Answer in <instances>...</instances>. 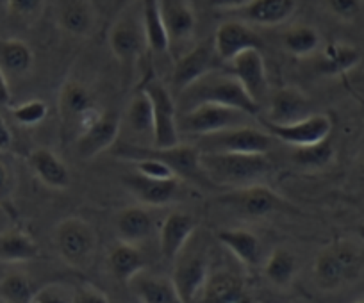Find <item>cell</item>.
<instances>
[{"label": "cell", "mask_w": 364, "mask_h": 303, "mask_svg": "<svg viewBox=\"0 0 364 303\" xmlns=\"http://www.w3.org/2000/svg\"><path fill=\"white\" fill-rule=\"evenodd\" d=\"M204 175L220 186L245 187L259 184L269 172L268 154H232V152H200Z\"/></svg>", "instance_id": "cell-1"}, {"label": "cell", "mask_w": 364, "mask_h": 303, "mask_svg": "<svg viewBox=\"0 0 364 303\" xmlns=\"http://www.w3.org/2000/svg\"><path fill=\"white\" fill-rule=\"evenodd\" d=\"M181 102L184 104V111L198 104H218L243 111L248 116H257L261 107L250 99L232 73H220V70L209 73L190 86L186 92H182Z\"/></svg>", "instance_id": "cell-2"}, {"label": "cell", "mask_w": 364, "mask_h": 303, "mask_svg": "<svg viewBox=\"0 0 364 303\" xmlns=\"http://www.w3.org/2000/svg\"><path fill=\"white\" fill-rule=\"evenodd\" d=\"M363 268V255L352 243L325 246L314 259L313 277L321 291H338L355 280Z\"/></svg>", "instance_id": "cell-3"}, {"label": "cell", "mask_w": 364, "mask_h": 303, "mask_svg": "<svg viewBox=\"0 0 364 303\" xmlns=\"http://www.w3.org/2000/svg\"><path fill=\"white\" fill-rule=\"evenodd\" d=\"M54 245L59 257L72 268H87L99 245L95 228L82 218L61 219L54 231Z\"/></svg>", "instance_id": "cell-4"}, {"label": "cell", "mask_w": 364, "mask_h": 303, "mask_svg": "<svg viewBox=\"0 0 364 303\" xmlns=\"http://www.w3.org/2000/svg\"><path fill=\"white\" fill-rule=\"evenodd\" d=\"M113 155L124 161H131L136 158H154L166 162L178 179H190L195 182H200L202 179H208L202 172L200 166V152L195 145H178L170 148H157V146H138V145H124L122 148L113 150Z\"/></svg>", "instance_id": "cell-5"}, {"label": "cell", "mask_w": 364, "mask_h": 303, "mask_svg": "<svg viewBox=\"0 0 364 303\" xmlns=\"http://www.w3.org/2000/svg\"><path fill=\"white\" fill-rule=\"evenodd\" d=\"M58 113L65 132H70L77 138L86 127H90L102 109L97 107L95 97L90 89L79 81L68 79L61 86L58 95Z\"/></svg>", "instance_id": "cell-6"}, {"label": "cell", "mask_w": 364, "mask_h": 303, "mask_svg": "<svg viewBox=\"0 0 364 303\" xmlns=\"http://www.w3.org/2000/svg\"><path fill=\"white\" fill-rule=\"evenodd\" d=\"M198 152H232V154H268L273 138L266 131L240 125L197 138Z\"/></svg>", "instance_id": "cell-7"}, {"label": "cell", "mask_w": 364, "mask_h": 303, "mask_svg": "<svg viewBox=\"0 0 364 303\" xmlns=\"http://www.w3.org/2000/svg\"><path fill=\"white\" fill-rule=\"evenodd\" d=\"M150 97L154 109V146L157 148H170L181 143V132H178L177 121V106L171 92L164 82L150 75L145 79L141 86Z\"/></svg>", "instance_id": "cell-8"}, {"label": "cell", "mask_w": 364, "mask_h": 303, "mask_svg": "<svg viewBox=\"0 0 364 303\" xmlns=\"http://www.w3.org/2000/svg\"><path fill=\"white\" fill-rule=\"evenodd\" d=\"M248 116L247 113L234 107L218 106V104H198L184 111L178 121V132L188 136H208L213 132L225 131V128L240 127L245 125Z\"/></svg>", "instance_id": "cell-9"}, {"label": "cell", "mask_w": 364, "mask_h": 303, "mask_svg": "<svg viewBox=\"0 0 364 303\" xmlns=\"http://www.w3.org/2000/svg\"><path fill=\"white\" fill-rule=\"evenodd\" d=\"M222 204L234 209L247 218L262 219L289 209V204L279 193L266 187L262 184H252V186L236 187L234 191L220 198Z\"/></svg>", "instance_id": "cell-10"}, {"label": "cell", "mask_w": 364, "mask_h": 303, "mask_svg": "<svg viewBox=\"0 0 364 303\" xmlns=\"http://www.w3.org/2000/svg\"><path fill=\"white\" fill-rule=\"evenodd\" d=\"M222 59L218 57L213 41H202L177 59L171 73V88L181 95L190 86L209 73L216 72Z\"/></svg>", "instance_id": "cell-11"}, {"label": "cell", "mask_w": 364, "mask_h": 303, "mask_svg": "<svg viewBox=\"0 0 364 303\" xmlns=\"http://www.w3.org/2000/svg\"><path fill=\"white\" fill-rule=\"evenodd\" d=\"M262 123L272 138L281 139L282 143L295 146V148L325 141L331 138L332 132V120L327 114L321 113H313L302 120L291 121V123L279 125L268 123V121H262Z\"/></svg>", "instance_id": "cell-12"}, {"label": "cell", "mask_w": 364, "mask_h": 303, "mask_svg": "<svg viewBox=\"0 0 364 303\" xmlns=\"http://www.w3.org/2000/svg\"><path fill=\"white\" fill-rule=\"evenodd\" d=\"M109 48L114 57L125 66H132L143 55L146 47L141 18L124 13L114 20L109 31Z\"/></svg>", "instance_id": "cell-13"}, {"label": "cell", "mask_w": 364, "mask_h": 303, "mask_svg": "<svg viewBox=\"0 0 364 303\" xmlns=\"http://www.w3.org/2000/svg\"><path fill=\"white\" fill-rule=\"evenodd\" d=\"M120 134V116L114 111H102L90 127L75 138L77 154L82 159H93L107 152L117 143Z\"/></svg>", "instance_id": "cell-14"}, {"label": "cell", "mask_w": 364, "mask_h": 303, "mask_svg": "<svg viewBox=\"0 0 364 303\" xmlns=\"http://www.w3.org/2000/svg\"><path fill=\"white\" fill-rule=\"evenodd\" d=\"M213 45L222 59V62H230L243 52L252 50V48H262V40L254 27L248 23L241 22V20H227L222 22L216 29L215 38H213Z\"/></svg>", "instance_id": "cell-15"}, {"label": "cell", "mask_w": 364, "mask_h": 303, "mask_svg": "<svg viewBox=\"0 0 364 303\" xmlns=\"http://www.w3.org/2000/svg\"><path fill=\"white\" fill-rule=\"evenodd\" d=\"M209 275H211L209 273V264L204 255H200V253L182 252L175 259L171 282H173L175 289L181 294L182 302L197 303Z\"/></svg>", "instance_id": "cell-16"}, {"label": "cell", "mask_w": 364, "mask_h": 303, "mask_svg": "<svg viewBox=\"0 0 364 303\" xmlns=\"http://www.w3.org/2000/svg\"><path fill=\"white\" fill-rule=\"evenodd\" d=\"M129 193L145 207H164L175 200L181 187V179H150L138 172L124 175L122 179Z\"/></svg>", "instance_id": "cell-17"}, {"label": "cell", "mask_w": 364, "mask_h": 303, "mask_svg": "<svg viewBox=\"0 0 364 303\" xmlns=\"http://www.w3.org/2000/svg\"><path fill=\"white\" fill-rule=\"evenodd\" d=\"M229 65L232 66V75L241 82L245 92L261 106L268 97V73L262 52L259 48H252L237 55Z\"/></svg>", "instance_id": "cell-18"}, {"label": "cell", "mask_w": 364, "mask_h": 303, "mask_svg": "<svg viewBox=\"0 0 364 303\" xmlns=\"http://www.w3.org/2000/svg\"><path fill=\"white\" fill-rule=\"evenodd\" d=\"M296 8L299 0H248L234 15L248 26L277 27L291 20Z\"/></svg>", "instance_id": "cell-19"}, {"label": "cell", "mask_w": 364, "mask_h": 303, "mask_svg": "<svg viewBox=\"0 0 364 303\" xmlns=\"http://www.w3.org/2000/svg\"><path fill=\"white\" fill-rule=\"evenodd\" d=\"M197 231V221L184 211H173L164 218L159 231L161 255L166 260H175L186 250L191 236Z\"/></svg>", "instance_id": "cell-20"}, {"label": "cell", "mask_w": 364, "mask_h": 303, "mask_svg": "<svg viewBox=\"0 0 364 303\" xmlns=\"http://www.w3.org/2000/svg\"><path fill=\"white\" fill-rule=\"evenodd\" d=\"M313 114L311 111V100L306 93L293 86L279 88L273 92L268 100V111H266V120L268 123H291L302 118Z\"/></svg>", "instance_id": "cell-21"}, {"label": "cell", "mask_w": 364, "mask_h": 303, "mask_svg": "<svg viewBox=\"0 0 364 303\" xmlns=\"http://www.w3.org/2000/svg\"><path fill=\"white\" fill-rule=\"evenodd\" d=\"M198 303H254V296L247 284L230 271H216L209 275Z\"/></svg>", "instance_id": "cell-22"}, {"label": "cell", "mask_w": 364, "mask_h": 303, "mask_svg": "<svg viewBox=\"0 0 364 303\" xmlns=\"http://www.w3.org/2000/svg\"><path fill=\"white\" fill-rule=\"evenodd\" d=\"M27 165H29L34 177L50 189L63 191L72 182L68 166L50 148L41 146V148L31 150L29 155H27Z\"/></svg>", "instance_id": "cell-23"}, {"label": "cell", "mask_w": 364, "mask_h": 303, "mask_svg": "<svg viewBox=\"0 0 364 303\" xmlns=\"http://www.w3.org/2000/svg\"><path fill=\"white\" fill-rule=\"evenodd\" d=\"M58 23L70 36L87 38L95 31L97 11L91 0H61Z\"/></svg>", "instance_id": "cell-24"}, {"label": "cell", "mask_w": 364, "mask_h": 303, "mask_svg": "<svg viewBox=\"0 0 364 303\" xmlns=\"http://www.w3.org/2000/svg\"><path fill=\"white\" fill-rule=\"evenodd\" d=\"M170 43H181L193 38L197 29V15L190 0H159Z\"/></svg>", "instance_id": "cell-25"}, {"label": "cell", "mask_w": 364, "mask_h": 303, "mask_svg": "<svg viewBox=\"0 0 364 303\" xmlns=\"http://www.w3.org/2000/svg\"><path fill=\"white\" fill-rule=\"evenodd\" d=\"M114 225L120 241L136 246L146 241L154 232V218L145 205H132L120 211Z\"/></svg>", "instance_id": "cell-26"}, {"label": "cell", "mask_w": 364, "mask_h": 303, "mask_svg": "<svg viewBox=\"0 0 364 303\" xmlns=\"http://www.w3.org/2000/svg\"><path fill=\"white\" fill-rule=\"evenodd\" d=\"M220 245L225 246L243 266L255 268L261 263V241L247 228H222L216 232Z\"/></svg>", "instance_id": "cell-27"}, {"label": "cell", "mask_w": 364, "mask_h": 303, "mask_svg": "<svg viewBox=\"0 0 364 303\" xmlns=\"http://www.w3.org/2000/svg\"><path fill=\"white\" fill-rule=\"evenodd\" d=\"M34 68V52L18 38H0V70L8 79H22Z\"/></svg>", "instance_id": "cell-28"}, {"label": "cell", "mask_w": 364, "mask_h": 303, "mask_svg": "<svg viewBox=\"0 0 364 303\" xmlns=\"http://www.w3.org/2000/svg\"><path fill=\"white\" fill-rule=\"evenodd\" d=\"M363 59L359 48L343 41H332L320 48V62L318 68L328 77H341L352 72Z\"/></svg>", "instance_id": "cell-29"}, {"label": "cell", "mask_w": 364, "mask_h": 303, "mask_svg": "<svg viewBox=\"0 0 364 303\" xmlns=\"http://www.w3.org/2000/svg\"><path fill=\"white\" fill-rule=\"evenodd\" d=\"M41 255L40 246L29 232L22 228L0 232V260L9 264L31 263Z\"/></svg>", "instance_id": "cell-30"}, {"label": "cell", "mask_w": 364, "mask_h": 303, "mask_svg": "<svg viewBox=\"0 0 364 303\" xmlns=\"http://www.w3.org/2000/svg\"><path fill=\"white\" fill-rule=\"evenodd\" d=\"M129 285L141 303H184L171 278L139 273Z\"/></svg>", "instance_id": "cell-31"}, {"label": "cell", "mask_w": 364, "mask_h": 303, "mask_svg": "<svg viewBox=\"0 0 364 303\" xmlns=\"http://www.w3.org/2000/svg\"><path fill=\"white\" fill-rule=\"evenodd\" d=\"M146 268V259L136 245L122 243L109 253V270L122 284H131Z\"/></svg>", "instance_id": "cell-32"}, {"label": "cell", "mask_w": 364, "mask_h": 303, "mask_svg": "<svg viewBox=\"0 0 364 303\" xmlns=\"http://www.w3.org/2000/svg\"><path fill=\"white\" fill-rule=\"evenodd\" d=\"M139 2H141V23L146 47L152 54H164L170 48V38L164 27L159 0H139Z\"/></svg>", "instance_id": "cell-33"}, {"label": "cell", "mask_w": 364, "mask_h": 303, "mask_svg": "<svg viewBox=\"0 0 364 303\" xmlns=\"http://www.w3.org/2000/svg\"><path fill=\"white\" fill-rule=\"evenodd\" d=\"M282 48L293 57H309L321 48V34L316 27L296 23L282 33Z\"/></svg>", "instance_id": "cell-34"}, {"label": "cell", "mask_w": 364, "mask_h": 303, "mask_svg": "<svg viewBox=\"0 0 364 303\" xmlns=\"http://www.w3.org/2000/svg\"><path fill=\"white\" fill-rule=\"evenodd\" d=\"M299 271L296 257L286 248H275L264 264V277L272 285L286 289L293 284Z\"/></svg>", "instance_id": "cell-35"}, {"label": "cell", "mask_w": 364, "mask_h": 303, "mask_svg": "<svg viewBox=\"0 0 364 303\" xmlns=\"http://www.w3.org/2000/svg\"><path fill=\"white\" fill-rule=\"evenodd\" d=\"M40 287L22 271H11L0 278V299L4 303H34Z\"/></svg>", "instance_id": "cell-36"}, {"label": "cell", "mask_w": 364, "mask_h": 303, "mask_svg": "<svg viewBox=\"0 0 364 303\" xmlns=\"http://www.w3.org/2000/svg\"><path fill=\"white\" fill-rule=\"evenodd\" d=\"M125 123L134 134L152 136L154 138V109L150 97L143 88L134 93L125 111Z\"/></svg>", "instance_id": "cell-37"}, {"label": "cell", "mask_w": 364, "mask_h": 303, "mask_svg": "<svg viewBox=\"0 0 364 303\" xmlns=\"http://www.w3.org/2000/svg\"><path fill=\"white\" fill-rule=\"evenodd\" d=\"M336 158V150L331 138L325 141L314 143L309 146H299L293 152V162L304 170H321L327 168Z\"/></svg>", "instance_id": "cell-38"}, {"label": "cell", "mask_w": 364, "mask_h": 303, "mask_svg": "<svg viewBox=\"0 0 364 303\" xmlns=\"http://www.w3.org/2000/svg\"><path fill=\"white\" fill-rule=\"evenodd\" d=\"M11 114L16 123L23 125V127H36L48 116V106L43 100L33 99L13 106Z\"/></svg>", "instance_id": "cell-39"}, {"label": "cell", "mask_w": 364, "mask_h": 303, "mask_svg": "<svg viewBox=\"0 0 364 303\" xmlns=\"http://www.w3.org/2000/svg\"><path fill=\"white\" fill-rule=\"evenodd\" d=\"M47 0H6V8L13 18L23 23H34L43 15Z\"/></svg>", "instance_id": "cell-40"}, {"label": "cell", "mask_w": 364, "mask_h": 303, "mask_svg": "<svg viewBox=\"0 0 364 303\" xmlns=\"http://www.w3.org/2000/svg\"><path fill=\"white\" fill-rule=\"evenodd\" d=\"M132 166H134V172L141 173V175L150 177V179H173L175 172L166 165V162L159 161V159L154 158H136L131 159Z\"/></svg>", "instance_id": "cell-41"}, {"label": "cell", "mask_w": 364, "mask_h": 303, "mask_svg": "<svg viewBox=\"0 0 364 303\" xmlns=\"http://www.w3.org/2000/svg\"><path fill=\"white\" fill-rule=\"evenodd\" d=\"M325 8L339 22L352 23L360 15L363 0H323Z\"/></svg>", "instance_id": "cell-42"}, {"label": "cell", "mask_w": 364, "mask_h": 303, "mask_svg": "<svg viewBox=\"0 0 364 303\" xmlns=\"http://www.w3.org/2000/svg\"><path fill=\"white\" fill-rule=\"evenodd\" d=\"M0 207L8 212V216H15V209H13V173L4 162H0Z\"/></svg>", "instance_id": "cell-43"}, {"label": "cell", "mask_w": 364, "mask_h": 303, "mask_svg": "<svg viewBox=\"0 0 364 303\" xmlns=\"http://www.w3.org/2000/svg\"><path fill=\"white\" fill-rule=\"evenodd\" d=\"M73 296H68V292L63 291L58 284L43 285L36 292L34 303H72Z\"/></svg>", "instance_id": "cell-44"}, {"label": "cell", "mask_w": 364, "mask_h": 303, "mask_svg": "<svg viewBox=\"0 0 364 303\" xmlns=\"http://www.w3.org/2000/svg\"><path fill=\"white\" fill-rule=\"evenodd\" d=\"M72 303H109L107 296L102 291L91 285H84V287L77 289L73 294Z\"/></svg>", "instance_id": "cell-45"}, {"label": "cell", "mask_w": 364, "mask_h": 303, "mask_svg": "<svg viewBox=\"0 0 364 303\" xmlns=\"http://www.w3.org/2000/svg\"><path fill=\"white\" fill-rule=\"evenodd\" d=\"M248 0H209V6L213 9H218V11H227L234 13L236 9L243 8Z\"/></svg>", "instance_id": "cell-46"}, {"label": "cell", "mask_w": 364, "mask_h": 303, "mask_svg": "<svg viewBox=\"0 0 364 303\" xmlns=\"http://www.w3.org/2000/svg\"><path fill=\"white\" fill-rule=\"evenodd\" d=\"M13 145V134L9 125L6 123V120L0 114V152H8Z\"/></svg>", "instance_id": "cell-47"}, {"label": "cell", "mask_w": 364, "mask_h": 303, "mask_svg": "<svg viewBox=\"0 0 364 303\" xmlns=\"http://www.w3.org/2000/svg\"><path fill=\"white\" fill-rule=\"evenodd\" d=\"M11 104V88H9V79L6 77V73L0 70V109L2 107H9Z\"/></svg>", "instance_id": "cell-48"}, {"label": "cell", "mask_w": 364, "mask_h": 303, "mask_svg": "<svg viewBox=\"0 0 364 303\" xmlns=\"http://www.w3.org/2000/svg\"><path fill=\"white\" fill-rule=\"evenodd\" d=\"M359 238L363 239V241H364V223H363V225L359 226Z\"/></svg>", "instance_id": "cell-49"}, {"label": "cell", "mask_w": 364, "mask_h": 303, "mask_svg": "<svg viewBox=\"0 0 364 303\" xmlns=\"http://www.w3.org/2000/svg\"><path fill=\"white\" fill-rule=\"evenodd\" d=\"M118 2H120L122 6H125V4H129V2H134V0H118Z\"/></svg>", "instance_id": "cell-50"}, {"label": "cell", "mask_w": 364, "mask_h": 303, "mask_svg": "<svg viewBox=\"0 0 364 303\" xmlns=\"http://www.w3.org/2000/svg\"><path fill=\"white\" fill-rule=\"evenodd\" d=\"M357 303H364V298H363V299H359V302H357Z\"/></svg>", "instance_id": "cell-51"}, {"label": "cell", "mask_w": 364, "mask_h": 303, "mask_svg": "<svg viewBox=\"0 0 364 303\" xmlns=\"http://www.w3.org/2000/svg\"><path fill=\"white\" fill-rule=\"evenodd\" d=\"M0 211H4V209H2V207H0ZM6 212V211H4ZM6 214H8V212H6Z\"/></svg>", "instance_id": "cell-52"}]
</instances>
